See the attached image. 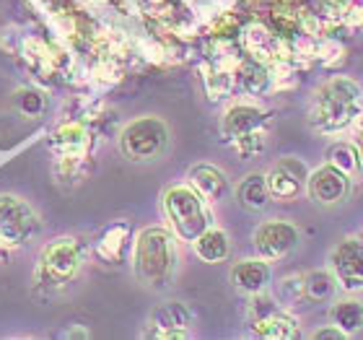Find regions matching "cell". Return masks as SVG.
Masks as SVG:
<instances>
[{"label": "cell", "instance_id": "cell-1", "mask_svg": "<svg viewBox=\"0 0 363 340\" xmlns=\"http://www.w3.org/2000/svg\"><path fill=\"white\" fill-rule=\"evenodd\" d=\"M361 114V86L345 76L330 78L311 102L309 117L319 130H340Z\"/></svg>", "mask_w": 363, "mask_h": 340}, {"label": "cell", "instance_id": "cell-2", "mask_svg": "<svg viewBox=\"0 0 363 340\" xmlns=\"http://www.w3.org/2000/svg\"><path fill=\"white\" fill-rule=\"evenodd\" d=\"M135 275L145 286L164 288L174 278L177 270V247L174 239L164 229H143L135 242Z\"/></svg>", "mask_w": 363, "mask_h": 340}, {"label": "cell", "instance_id": "cell-3", "mask_svg": "<svg viewBox=\"0 0 363 340\" xmlns=\"http://www.w3.org/2000/svg\"><path fill=\"white\" fill-rule=\"evenodd\" d=\"M208 200L197 192L192 185H174L164 195V208L172 221L174 234L184 242H195L197 236L213 226V219L208 213Z\"/></svg>", "mask_w": 363, "mask_h": 340}, {"label": "cell", "instance_id": "cell-4", "mask_svg": "<svg viewBox=\"0 0 363 340\" xmlns=\"http://www.w3.org/2000/svg\"><path fill=\"white\" fill-rule=\"evenodd\" d=\"M78 268H81V247L76 239H55L42 250L34 278L47 291H55V288L68 286Z\"/></svg>", "mask_w": 363, "mask_h": 340}, {"label": "cell", "instance_id": "cell-5", "mask_svg": "<svg viewBox=\"0 0 363 340\" xmlns=\"http://www.w3.org/2000/svg\"><path fill=\"white\" fill-rule=\"evenodd\" d=\"M169 130L159 117H140L122 130L120 148L130 161H153L167 151Z\"/></svg>", "mask_w": 363, "mask_h": 340}, {"label": "cell", "instance_id": "cell-6", "mask_svg": "<svg viewBox=\"0 0 363 340\" xmlns=\"http://www.w3.org/2000/svg\"><path fill=\"white\" fill-rule=\"evenodd\" d=\"M39 216L26 200L16 195H0V247H23L39 234Z\"/></svg>", "mask_w": 363, "mask_h": 340}, {"label": "cell", "instance_id": "cell-7", "mask_svg": "<svg viewBox=\"0 0 363 340\" xmlns=\"http://www.w3.org/2000/svg\"><path fill=\"white\" fill-rule=\"evenodd\" d=\"M330 270L345 291H358L363 288V239L350 236L340 242L330 255Z\"/></svg>", "mask_w": 363, "mask_h": 340}, {"label": "cell", "instance_id": "cell-8", "mask_svg": "<svg viewBox=\"0 0 363 340\" xmlns=\"http://www.w3.org/2000/svg\"><path fill=\"white\" fill-rule=\"evenodd\" d=\"M296 244H298V229L294 224H288V221H265L255 231V250L267 263L280 260L288 252H294Z\"/></svg>", "mask_w": 363, "mask_h": 340}, {"label": "cell", "instance_id": "cell-9", "mask_svg": "<svg viewBox=\"0 0 363 340\" xmlns=\"http://www.w3.org/2000/svg\"><path fill=\"white\" fill-rule=\"evenodd\" d=\"M306 190L309 197L319 205H337L342 203L350 192V177L340 169H335L333 164L317 169L309 174L306 180Z\"/></svg>", "mask_w": 363, "mask_h": 340}, {"label": "cell", "instance_id": "cell-10", "mask_svg": "<svg viewBox=\"0 0 363 340\" xmlns=\"http://www.w3.org/2000/svg\"><path fill=\"white\" fill-rule=\"evenodd\" d=\"M306 180H309V169L301 159H283L267 174V187H270V195L278 197L280 203H291L298 197Z\"/></svg>", "mask_w": 363, "mask_h": 340}, {"label": "cell", "instance_id": "cell-11", "mask_svg": "<svg viewBox=\"0 0 363 340\" xmlns=\"http://www.w3.org/2000/svg\"><path fill=\"white\" fill-rule=\"evenodd\" d=\"M189 322H192V314H189L187 307L179 302H172L167 307H159L151 314V319H148V335L167 340L187 338Z\"/></svg>", "mask_w": 363, "mask_h": 340}, {"label": "cell", "instance_id": "cell-12", "mask_svg": "<svg viewBox=\"0 0 363 340\" xmlns=\"http://www.w3.org/2000/svg\"><path fill=\"white\" fill-rule=\"evenodd\" d=\"M267 112L259 104H252V102H239V104L228 106V112L223 114V125H220V133L228 141H236V138L247 136L252 130L265 128Z\"/></svg>", "mask_w": 363, "mask_h": 340}, {"label": "cell", "instance_id": "cell-13", "mask_svg": "<svg viewBox=\"0 0 363 340\" xmlns=\"http://www.w3.org/2000/svg\"><path fill=\"white\" fill-rule=\"evenodd\" d=\"M91 148V136L84 122H65L55 130L52 151L57 159H86Z\"/></svg>", "mask_w": 363, "mask_h": 340}, {"label": "cell", "instance_id": "cell-14", "mask_svg": "<svg viewBox=\"0 0 363 340\" xmlns=\"http://www.w3.org/2000/svg\"><path fill=\"white\" fill-rule=\"evenodd\" d=\"M231 283L239 291H244V294H259L270 283V265L262 257H257V260H242L239 265L231 268Z\"/></svg>", "mask_w": 363, "mask_h": 340}, {"label": "cell", "instance_id": "cell-15", "mask_svg": "<svg viewBox=\"0 0 363 340\" xmlns=\"http://www.w3.org/2000/svg\"><path fill=\"white\" fill-rule=\"evenodd\" d=\"M189 185L200 192V195L213 203V200H223L228 192V180L220 169L211 167V164H197L189 169Z\"/></svg>", "mask_w": 363, "mask_h": 340}, {"label": "cell", "instance_id": "cell-16", "mask_svg": "<svg viewBox=\"0 0 363 340\" xmlns=\"http://www.w3.org/2000/svg\"><path fill=\"white\" fill-rule=\"evenodd\" d=\"M236 84L242 86L247 97H262L272 89V73L265 62L255 57H244L242 65L236 68Z\"/></svg>", "mask_w": 363, "mask_h": 340}, {"label": "cell", "instance_id": "cell-17", "mask_svg": "<svg viewBox=\"0 0 363 340\" xmlns=\"http://www.w3.org/2000/svg\"><path fill=\"white\" fill-rule=\"evenodd\" d=\"M192 244H195V255L200 257L203 263H211V265L223 263V260L228 257V252H231L226 231H223V229H216V226L203 231Z\"/></svg>", "mask_w": 363, "mask_h": 340}, {"label": "cell", "instance_id": "cell-18", "mask_svg": "<svg viewBox=\"0 0 363 340\" xmlns=\"http://www.w3.org/2000/svg\"><path fill=\"white\" fill-rule=\"evenodd\" d=\"M236 197H239V203H242L244 208H250V211L265 208L267 200H270L267 177H262V174H250V177H244V180L239 182V187H236Z\"/></svg>", "mask_w": 363, "mask_h": 340}, {"label": "cell", "instance_id": "cell-19", "mask_svg": "<svg viewBox=\"0 0 363 340\" xmlns=\"http://www.w3.org/2000/svg\"><path fill=\"white\" fill-rule=\"evenodd\" d=\"M252 330H255V335H262V338L288 340V338H296V335H298L296 319L283 314L280 309H275L272 314H267V317L257 319V322H252Z\"/></svg>", "mask_w": 363, "mask_h": 340}, {"label": "cell", "instance_id": "cell-20", "mask_svg": "<svg viewBox=\"0 0 363 340\" xmlns=\"http://www.w3.org/2000/svg\"><path fill=\"white\" fill-rule=\"evenodd\" d=\"M128 236H130V226L128 224H114V226L104 229V234L99 236L96 242V255L106 263H117L128 247Z\"/></svg>", "mask_w": 363, "mask_h": 340}, {"label": "cell", "instance_id": "cell-21", "mask_svg": "<svg viewBox=\"0 0 363 340\" xmlns=\"http://www.w3.org/2000/svg\"><path fill=\"white\" fill-rule=\"evenodd\" d=\"M337 288H340V283H337L333 270H311L309 275H303V296L311 302L333 299Z\"/></svg>", "mask_w": 363, "mask_h": 340}, {"label": "cell", "instance_id": "cell-22", "mask_svg": "<svg viewBox=\"0 0 363 340\" xmlns=\"http://www.w3.org/2000/svg\"><path fill=\"white\" fill-rule=\"evenodd\" d=\"M203 81H205V91L208 97L216 102V99H226L231 91H234L236 78L231 70L218 68L216 62H205L203 65Z\"/></svg>", "mask_w": 363, "mask_h": 340}, {"label": "cell", "instance_id": "cell-23", "mask_svg": "<svg viewBox=\"0 0 363 340\" xmlns=\"http://www.w3.org/2000/svg\"><path fill=\"white\" fill-rule=\"evenodd\" d=\"M330 317L337 327H342L345 333H356L363 327V307L358 302H337L330 309Z\"/></svg>", "mask_w": 363, "mask_h": 340}, {"label": "cell", "instance_id": "cell-24", "mask_svg": "<svg viewBox=\"0 0 363 340\" xmlns=\"http://www.w3.org/2000/svg\"><path fill=\"white\" fill-rule=\"evenodd\" d=\"M330 164L335 169L345 172L348 177L361 172V156H358L356 143H335L330 148Z\"/></svg>", "mask_w": 363, "mask_h": 340}, {"label": "cell", "instance_id": "cell-25", "mask_svg": "<svg viewBox=\"0 0 363 340\" xmlns=\"http://www.w3.org/2000/svg\"><path fill=\"white\" fill-rule=\"evenodd\" d=\"M239 34H242V21H239L236 13H220L218 18L211 23L213 39H231V42H234Z\"/></svg>", "mask_w": 363, "mask_h": 340}, {"label": "cell", "instance_id": "cell-26", "mask_svg": "<svg viewBox=\"0 0 363 340\" xmlns=\"http://www.w3.org/2000/svg\"><path fill=\"white\" fill-rule=\"evenodd\" d=\"M265 146H267L265 128L252 130V133H247V136L236 138V141H234V148L242 153V156H257L259 151H265Z\"/></svg>", "mask_w": 363, "mask_h": 340}, {"label": "cell", "instance_id": "cell-27", "mask_svg": "<svg viewBox=\"0 0 363 340\" xmlns=\"http://www.w3.org/2000/svg\"><path fill=\"white\" fill-rule=\"evenodd\" d=\"M16 104H18L21 114H26V117H39V114L45 112L47 99H45V94H39V91H34V89H23V91H18Z\"/></svg>", "mask_w": 363, "mask_h": 340}, {"label": "cell", "instance_id": "cell-28", "mask_svg": "<svg viewBox=\"0 0 363 340\" xmlns=\"http://www.w3.org/2000/svg\"><path fill=\"white\" fill-rule=\"evenodd\" d=\"M342 57H345V47L340 42H335L330 37L319 39V60H322V65H337V62H342Z\"/></svg>", "mask_w": 363, "mask_h": 340}, {"label": "cell", "instance_id": "cell-29", "mask_svg": "<svg viewBox=\"0 0 363 340\" xmlns=\"http://www.w3.org/2000/svg\"><path fill=\"white\" fill-rule=\"evenodd\" d=\"M275 309H278V307H275V302H272L270 296H265L262 291H259V294H255V299H252V304H250V319H252V322H257V319L272 314Z\"/></svg>", "mask_w": 363, "mask_h": 340}, {"label": "cell", "instance_id": "cell-30", "mask_svg": "<svg viewBox=\"0 0 363 340\" xmlns=\"http://www.w3.org/2000/svg\"><path fill=\"white\" fill-rule=\"evenodd\" d=\"M345 335H348V333H345L342 327H337L333 322L330 327H322V330H317V333H314V338H317V340H325V338H337V340H342Z\"/></svg>", "mask_w": 363, "mask_h": 340}, {"label": "cell", "instance_id": "cell-31", "mask_svg": "<svg viewBox=\"0 0 363 340\" xmlns=\"http://www.w3.org/2000/svg\"><path fill=\"white\" fill-rule=\"evenodd\" d=\"M353 143H356V148H358V156H361V164H363V128L356 133V141H353Z\"/></svg>", "mask_w": 363, "mask_h": 340}, {"label": "cell", "instance_id": "cell-32", "mask_svg": "<svg viewBox=\"0 0 363 340\" xmlns=\"http://www.w3.org/2000/svg\"><path fill=\"white\" fill-rule=\"evenodd\" d=\"M358 128H363V112L358 114Z\"/></svg>", "mask_w": 363, "mask_h": 340}]
</instances>
